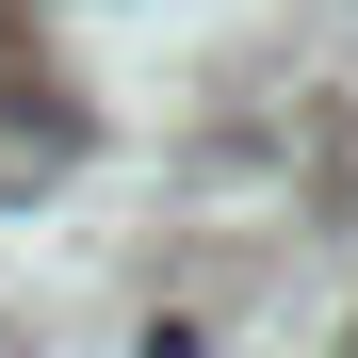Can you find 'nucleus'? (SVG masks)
<instances>
[{
  "label": "nucleus",
  "mask_w": 358,
  "mask_h": 358,
  "mask_svg": "<svg viewBox=\"0 0 358 358\" xmlns=\"http://www.w3.org/2000/svg\"><path fill=\"white\" fill-rule=\"evenodd\" d=\"M0 114H49V82L17 66V17H0ZM49 131H66V114H49Z\"/></svg>",
  "instance_id": "obj_1"
}]
</instances>
